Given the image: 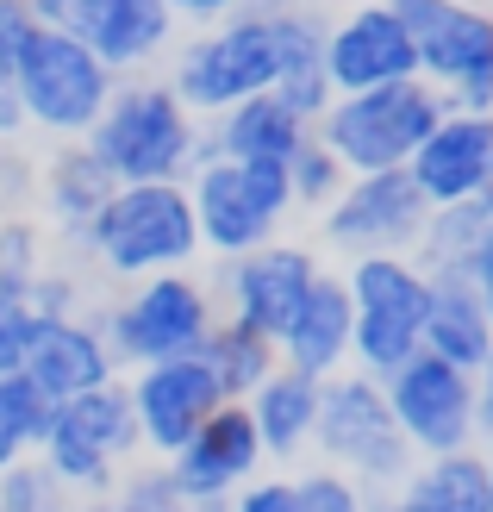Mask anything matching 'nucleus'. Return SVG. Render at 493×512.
Wrapping results in <instances>:
<instances>
[{"mask_svg":"<svg viewBox=\"0 0 493 512\" xmlns=\"http://www.w3.org/2000/svg\"><path fill=\"white\" fill-rule=\"evenodd\" d=\"M69 244L119 281H144V275H163V269H194L200 225H194V207H188V182H125V188H113L107 207H100Z\"/></svg>","mask_w":493,"mask_h":512,"instance_id":"f257e3e1","label":"nucleus"},{"mask_svg":"<svg viewBox=\"0 0 493 512\" xmlns=\"http://www.w3.org/2000/svg\"><path fill=\"white\" fill-rule=\"evenodd\" d=\"M82 144L100 157L113 182H188L194 150H200V119L175 100L169 82H138L119 75L100 119L82 132Z\"/></svg>","mask_w":493,"mask_h":512,"instance_id":"f03ea898","label":"nucleus"},{"mask_svg":"<svg viewBox=\"0 0 493 512\" xmlns=\"http://www.w3.org/2000/svg\"><path fill=\"white\" fill-rule=\"evenodd\" d=\"M437 119H444V94L406 75V82H381L362 94H331V107L313 119V138L331 144V157L350 175H369V169H406Z\"/></svg>","mask_w":493,"mask_h":512,"instance_id":"7ed1b4c3","label":"nucleus"},{"mask_svg":"<svg viewBox=\"0 0 493 512\" xmlns=\"http://www.w3.org/2000/svg\"><path fill=\"white\" fill-rule=\"evenodd\" d=\"M344 288H350V369L375 381L394 375L425 338L431 275L419 269L412 250H387V256H350Z\"/></svg>","mask_w":493,"mask_h":512,"instance_id":"20e7f679","label":"nucleus"},{"mask_svg":"<svg viewBox=\"0 0 493 512\" xmlns=\"http://www.w3.org/2000/svg\"><path fill=\"white\" fill-rule=\"evenodd\" d=\"M94 319L125 375V369L163 363V356H194L206 344V331L219 325V300L194 269H163V275L132 281V294H119Z\"/></svg>","mask_w":493,"mask_h":512,"instance_id":"39448f33","label":"nucleus"},{"mask_svg":"<svg viewBox=\"0 0 493 512\" xmlns=\"http://www.w3.org/2000/svg\"><path fill=\"white\" fill-rule=\"evenodd\" d=\"M119 75L94 57V50L63 32V25H38L32 38H25L19 63L7 69V88L19 94L25 107V132H44V138H82L88 125L100 119Z\"/></svg>","mask_w":493,"mask_h":512,"instance_id":"423d86ee","label":"nucleus"},{"mask_svg":"<svg viewBox=\"0 0 493 512\" xmlns=\"http://www.w3.org/2000/svg\"><path fill=\"white\" fill-rule=\"evenodd\" d=\"M169 88L194 119H219L244 94H269L275 88V19L263 0H250L244 13L188 38V50L169 69Z\"/></svg>","mask_w":493,"mask_h":512,"instance_id":"0eeeda50","label":"nucleus"},{"mask_svg":"<svg viewBox=\"0 0 493 512\" xmlns=\"http://www.w3.org/2000/svg\"><path fill=\"white\" fill-rule=\"evenodd\" d=\"M313 450L331 469L356 475L362 488L394 494V481L412 469V444L400 438L387 394L375 375L362 369H337L319 381V419H313Z\"/></svg>","mask_w":493,"mask_h":512,"instance_id":"6e6552de","label":"nucleus"},{"mask_svg":"<svg viewBox=\"0 0 493 512\" xmlns=\"http://www.w3.org/2000/svg\"><path fill=\"white\" fill-rule=\"evenodd\" d=\"M188 207L200 225V256H244L256 244L281 238L294 200L281 163H238V157H206L188 169Z\"/></svg>","mask_w":493,"mask_h":512,"instance_id":"1a4fd4ad","label":"nucleus"},{"mask_svg":"<svg viewBox=\"0 0 493 512\" xmlns=\"http://www.w3.org/2000/svg\"><path fill=\"white\" fill-rule=\"evenodd\" d=\"M381 394L412 456L475 444V369H456L431 350H412L394 375H381Z\"/></svg>","mask_w":493,"mask_h":512,"instance_id":"9d476101","label":"nucleus"},{"mask_svg":"<svg viewBox=\"0 0 493 512\" xmlns=\"http://www.w3.org/2000/svg\"><path fill=\"white\" fill-rule=\"evenodd\" d=\"M319 275V256L306 244H288V238H269L244 256H219L213 269V300H219V319H238L263 338H281V325L294 319V306L306 300Z\"/></svg>","mask_w":493,"mask_h":512,"instance_id":"9b49d317","label":"nucleus"},{"mask_svg":"<svg viewBox=\"0 0 493 512\" xmlns=\"http://www.w3.org/2000/svg\"><path fill=\"white\" fill-rule=\"evenodd\" d=\"M425 194L412 188L406 169H369L350 175L337 200L325 207V244L337 256H387V250H412L425 232Z\"/></svg>","mask_w":493,"mask_h":512,"instance_id":"f8f14e48","label":"nucleus"},{"mask_svg":"<svg viewBox=\"0 0 493 512\" xmlns=\"http://www.w3.org/2000/svg\"><path fill=\"white\" fill-rule=\"evenodd\" d=\"M412 44H419V82L444 94V107L493 113V7L444 0Z\"/></svg>","mask_w":493,"mask_h":512,"instance_id":"ddd939ff","label":"nucleus"},{"mask_svg":"<svg viewBox=\"0 0 493 512\" xmlns=\"http://www.w3.org/2000/svg\"><path fill=\"white\" fill-rule=\"evenodd\" d=\"M263 444H256V425L244 413V400H225L206 413V425L194 431L188 444H181L175 456H163L169 481L181 488V500H188L194 512H225V500L244 488V481L263 475Z\"/></svg>","mask_w":493,"mask_h":512,"instance_id":"4468645a","label":"nucleus"},{"mask_svg":"<svg viewBox=\"0 0 493 512\" xmlns=\"http://www.w3.org/2000/svg\"><path fill=\"white\" fill-rule=\"evenodd\" d=\"M419 75V44L394 19L387 0H350L337 19H325V82L331 94H362L381 82Z\"/></svg>","mask_w":493,"mask_h":512,"instance_id":"2eb2a0df","label":"nucleus"},{"mask_svg":"<svg viewBox=\"0 0 493 512\" xmlns=\"http://www.w3.org/2000/svg\"><path fill=\"white\" fill-rule=\"evenodd\" d=\"M125 394H132L138 413V450H150L157 463L194 438L213 406H225L219 381L200 356H163V363L125 369Z\"/></svg>","mask_w":493,"mask_h":512,"instance_id":"dca6fc26","label":"nucleus"},{"mask_svg":"<svg viewBox=\"0 0 493 512\" xmlns=\"http://www.w3.org/2000/svg\"><path fill=\"white\" fill-rule=\"evenodd\" d=\"M57 25L82 38L113 75H138L175 38L169 0H57Z\"/></svg>","mask_w":493,"mask_h":512,"instance_id":"f3484780","label":"nucleus"},{"mask_svg":"<svg viewBox=\"0 0 493 512\" xmlns=\"http://www.w3.org/2000/svg\"><path fill=\"white\" fill-rule=\"evenodd\" d=\"M487 169H493V113H462V107H444V119L431 125L406 163L425 207H450V200L481 194Z\"/></svg>","mask_w":493,"mask_h":512,"instance_id":"a211bd4d","label":"nucleus"},{"mask_svg":"<svg viewBox=\"0 0 493 512\" xmlns=\"http://www.w3.org/2000/svg\"><path fill=\"white\" fill-rule=\"evenodd\" d=\"M25 375H32V388L57 406L69 394H88L100 388V381H113L119 363H113V350L107 338H100V319L94 313H69V319H50L32 331V350H25Z\"/></svg>","mask_w":493,"mask_h":512,"instance_id":"6ab92c4d","label":"nucleus"},{"mask_svg":"<svg viewBox=\"0 0 493 512\" xmlns=\"http://www.w3.org/2000/svg\"><path fill=\"white\" fill-rule=\"evenodd\" d=\"M275 19V100L288 113L313 125L331 107V82H325V13L306 0H263Z\"/></svg>","mask_w":493,"mask_h":512,"instance_id":"aec40b11","label":"nucleus"},{"mask_svg":"<svg viewBox=\"0 0 493 512\" xmlns=\"http://www.w3.org/2000/svg\"><path fill=\"white\" fill-rule=\"evenodd\" d=\"M275 356L313 381L350 369V288H344V275H331V269L313 275V288L294 306V319L281 325Z\"/></svg>","mask_w":493,"mask_h":512,"instance_id":"412c9836","label":"nucleus"},{"mask_svg":"<svg viewBox=\"0 0 493 512\" xmlns=\"http://www.w3.org/2000/svg\"><path fill=\"white\" fill-rule=\"evenodd\" d=\"M244 413H250L256 444H263L269 463H294V456L313 450L319 381H313V375H300V369H288V363H275V369L244 394Z\"/></svg>","mask_w":493,"mask_h":512,"instance_id":"4be33fe9","label":"nucleus"},{"mask_svg":"<svg viewBox=\"0 0 493 512\" xmlns=\"http://www.w3.org/2000/svg\"><path fill=\"white\" fill-rule=\"evenodd\" d=\"M431 275V300H425V338L419 350L444 356L456 369H481V356L493 350V319L475 294V281L462 269H425Z\"/></svg>","mask_w":493,"mask_h":512,"instance_id":"5701e85b","label":"nucleus"},{"mask_svg":"<svg viewBox=\"0 0 493 512\" xmlns=\"http://www.w3.org/2000/svg\"><path fill=\"white\" fill-rule=\"evenodd\" d=\"M487 450H437V456H412V469L394 481L400 512H487Z\"/></svg>","mask_w":493,"mask_h":512,"instance_id":"b1692460","label":"nucleus"},{"mask_svg":"<svg viewBox=\"0 0 493 512\" xmlns=\"http://www.w3.org/2000/svg\"><path fill=\"white\" fill-rule=\"evenodd\" d=\"M313 138V125L300 113H288L275 94H244L238 107H225L213 119V132L206 144L219 150V157H238V163H288L294 144Z\"/></svg>","mask_w":493,"mask_h":512,"instance_id":"393cba45","label":"nucleus"},{"mask_svg":"<svg viewBox=\"0 0 493 512\" xmlns=\"http://www.w3.org/2000/svg\"><path fill=\"white\" fill-rule=\"evenodd\" d=\"M119 182L107 169H100V157L82 144V138H63L57 150L44 157V169H38V200H44V219L57 225L63 238H75L82 225L107 207V194H113Z\"/></svg>","mask_w":493,"mask_h":512,"instance_id":"a878e982","label":"nucleus"},{"mask_svg":"<svg viewBox=\"0 0 493 512\" xmlns=\"http://www.w3.org/2000/svg\"><path fill=\"white\" fill-rule=\"evenodd\" d=\"M50 431H69V438L107 450L113 463L138 456V413H132V394H125V375L100 381V388H88V394L57 400L50 406Z\"/></svg>","mask_w":493,"mask_h":512,"instance_id":"bb28decb","label":"nucleus"},{"mask_svg":"<svg viewBox=\"0 0 493 512\" xmlns=\"http://www.w3.org/2000/svg\"><path fill=\"white\" fill-rule=\"evenodd\" d=\"M493 232V194H469V200H450V207H431L419 244H412V256H419V269H462L469 256L481 250V238Z\"/></svg>","mask_w":493,"mask_h":512,"instance_id":"cd10ccee","label":"nucleus"},{"mask_svg":"<svg viewBox=\"0 0 493 512\" xmlns=\"http://www.w3.org/2000/svg\"><path fill=\"white\" fill-rule=\"evenodd\" d=\"M194 356L213 369V381H219L225 400H244L256 381L281 363V356H275V338H263V331H250V325H238V319H219Z\"/></svg>","mask_w":493,"mask_h":512,"instance_id":"c85d7f7f","label":"nucleus"},{"mask_svg":"<svg viewBox=\"0 0 493 512\" xmlns=\"http://www.w3.org/2000/svg\"><path fill=\"white\" fill-rule=\"evenodd\" d=\"M44 431H50V400L32 388L25 369H7L0 375V469L19 456H38Z\"/></svg>","mask_w":493,"mask_h":512,"instance_id":"c756f323","label":"nucleus"},{"mask_svg":"<svg viewBox=\"0 0 493 512\" xmlns=\"http://www.w3.org/2000/svg\"><path fill=\"white\" fill-rule=\"evenodd\" d=\"M281 175H288V200L294 207H331L337 200V188L350 182V169L331 157V144H319V138H306V144H294V157L281 163Z\"/></svg>","mask_w":493,"mask_h":512,"instance_id":"7c9ffc66","label":"nucleus"},{"mask_svg":"<svg viewBox=\"0 0 493 512\" xmlns=\"http://www.w3.org/2000/svg\"><path fill=\"white\" fill-rule=\"evenodd\" d=\"M44 269V232H38V219H0V294L7 300H25L32 294V281Z\"/></svg>","mask_w":493,"mask_h":512,"instance_id":"2f4dec72","label":"nucleus"},{"mask_svg":"<svg viewBox=\"0 0 493 512\" xmlns=\"http://www.w3.org/2000/svg\"><path fill=\"white\" fill-rule=\"evenodd\" d=\"M0 512H69V494L44 469V456H19L0 469Z\"/></svg>","mask_w":493,"mask_h":512,"instance_id":"473e14b6","label":"nucleus"},{"mask_svg":"<svg viewBox=\"0 0 493 512\" xmlns=\"http://www.w3.org/2000/svg\"><path fill=\"white\" fill-rule=\"evenodd\" d=\"M294 500H300V512H369V500H375V488H362L356 475H344V469H306V475H294Z\"/></svg>","mask_w":493,"mask_h":512,"instance_id":"72a5a7b5","label":"nucleus"},{"mask_svg":"<svg viewBox=\"0 0 493 512\" xmlns=\"http://www.w3.org/2000/svg\"><path fill=\"white\" fill-rule=\"evenodd\" d=\"M113 512H194L188 500H181V488L169 481V469H132V475H119L113 481V494H107Z\"/></svg>","mask_w":493,"mask_h":512,"instance_id":"f704fd0d","label":"nucleus"},{"mask_svg":"<svg viewBox=\"0 0 493 512\" xmlns=\"http://www.w3.org/2000/svg\"><path fill=\"white\" fill-rule=\"evenodd\" d=\"M25 306H32V319L50 325V319H69V313H82V281H75L69 269H38L32 281V294H25Z\"/></svg>","mask_w":493,"mask_h":512,"instance_id":"c9c22d12","label":"nucleus"},{"mask_svg":"<svg viewBox=\"0 0 493 512\" xmlns=\"http://www.w3.org/2000/svg\"><path fill=\"white\" fill-rule=\"evenodd\" d=\"M25 200H38V163L19 144H0V219L25 213Z\"/></svg>","mask_w":493,"mask_h":512,"instance_id":"e433bc0d","label":"nucleus"},{"mask_svg":"<svg viewBox=\"0 0 493 512\" xmlns=\"http://www.w3.org/2000/svg\"><path fill=\"white\" fill-rule=\"evenodd\" d=\"M225 512H300L294 475H256V481H244V488L225 500Z\"/></svg>","mask_w":493,"mask_h":512,"instance_id":"4c0bfd02","label":"nucleus"},{"mask_svg":"<svg viewBox=\"0 0 493 512\" xmlns=\"http://www.w3.org/2000/svg\"><path fill=\"white\" fill-rule=\"evenodd\" d=\"M32 331H38L32 306H25V300H7V294H0V375L25 363V350H32Z\"/></svg>","mask_w":493,"mask_h":512,"instance_id":"58836bf2","label":"nucleus"},{"mask_svg":"<svg viewBox=\"0 0 493 512\" xmlns=\"http://www.w3.org/2000/svg\"><path fill=\"white\" fill-rule=\"evenodd\" d=\"M32 32H38L32 0H0V82H7V69L19 63V50H25Z\"/></svg>","mask_w":493,"mask_h":512,"instance_id":"ea45409f","label":"nucleus"},{"mask_svg":"<svg viewBox=\"0 0 493 512\" xmlns=\"http://www.w3.org/2000/svg\"><path fill=\"white\" fill-rule=\"evenodd\" d=\"M475 450L493 456V350L481 356V369H475Z\"/></svg>","mask_w":493,"mask_h":512,"instance_id":"a19ab883","label":"nucleus"},{"mask_svg":"<svg viewBox=\"0 0 493 512\" xmlns=\"http://www.w3.org/2000/svg\"><path fill=\"white\" fill-rule=\"evenodd\" d=\"M250 0H169V13H175V25L188 19V25H219V19H231V13H244Z\"/></svg>","mask_w":493,"mask_h":512,"instance_id":"79ce46f5","label":"nucleus"},{"mask_svg":"<svg viewBox=\"0 0 493 512\" xmlns=\"http://www.w3.org/2000/svg\"><path fill=\"white\" fill-rule=\"evenodd\" d=\"M462 275L475 281V294H481V306H487V319H493V232L481 238V250L462 263Z\"/></svg>","mask_w":493,"mask_h":512,"instance_id":"37998d69","label":"nucleus"},{"mask_svg":"<svg viewBox=\"0 0 493 512\" xmlns=\"http://www.w3.org/2000/svg\"><path fill=\"white\" fill-rule=\"evenodd\" d=\"M19 132H25V107H19V94L0 82V144H13Z\"/></svg>","mask_w":493,"mask_h":512,"instance_id":"c03bdc74","label":"nucleus"},{"mask_svg":"<svg viewBox=\"0 0 493 512\" xmlns=\"http://www.w3.org/2000/svg\"><path fill=\"white\" fill-rule=\"evenodd\" d=\"M69 512H113L107 500H69Z\"/></svg>","mask_w":493,"mask_h":512,"instance_id":"a18cd8bd","label":"nucleus"},{"mask_svg":"<svg viewBox=\"0 0 493 512\" xmlns=\"http://www.w3.org/2000/svg\"><path fill=\"white\" fill-rule=\"evenodd\" d=\"M369 512H400V506H394V500H387V494H375V500H369Z\"/></svg>","mask_w":493,"mask_h":512,"instance_id":"49530a36","label":"nucleus"},{"mask_svg":"<svg viewBox=\"0 0 493 512\" xmlns=\"http://www.w3.org/2000/svg\"><path fill=\"white\" fill-rule=\"evenodd\" d=\"M487 512H493V469H487Z\"/></svg>","mask_w":493,"mask_h":512,"instance_id":"de8ad7c7","label":"nucleus"},{"mask_svg":"<svg viewBox=\"0 0 493 512\" xmlns=\"http://www.w3.org/2000/svg\"><path fill=\"white\" fill-rule=\"evenodd\" d=\"M487 194H493V169H487Z\"/></svg>","mask_w":493,"mask_h":512,"instance_id":"09e8293b","label":"nucleus"},{"mask_svg":"<svg viewBox=\"0 0 493 512\" xmlns=\"http://www.w3.org/2000/svg\"><path fill=\"white\" fill-rule=\"evenodd\" d=\"M481 7H493V0H481Z\"/></svg>","mask_w":493,"mask_h":512,"instance_id":"8fccbe9b","label":"nucleus"}]
</instances>
